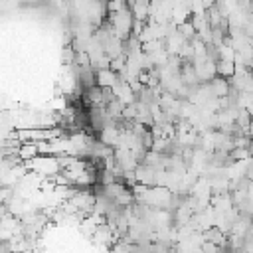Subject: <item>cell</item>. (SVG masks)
<instances>
[{
	"mask_svg": "<svg viewBox=\"0 0 253 253\" xmlns=\"http://www.w3.org/2000/svg\"><path fill=\"white\" fill-rule=\"evenodd\" d=\"M121 75L117 71H113L111 67H105V69H97V85L99 87H115L119 83Z\"/></svg>",
	"mask_w": 253,
	"mask_h": 253,
	"instance_id": "cell-2",
	"label": "cell"
},
{
	"mask_svg": "<svg viewBox=\"0 0 253 253\" xmlns=\"http://www.w3.org/2000/svg\"><path fill=\"white\" fill-rule=\"evenodd\" d=\"M24 164H26V168L30 172H34V174H38L42 178L55 176V174H59L63 170L61 164H59V158L57 156H51V154H38V156L26 160Z\"/></svg>",
	"mask_w": 253,
	"mask_h": 253,
	"instance_id": "cell-1",
	"label": "cell"
},
{
	"mask_svg": "<svg viewBox=\"0 0 253 253\" xmlns=\"http://www.w3.org/2000/svg\"><path fill=\"white\" fill-rule=\"evenodd\" d=\"M38 154H40L38 142H22L20 148H18V156H20L24 162L30 160V158H34V156H38Z\"/></svg>",
	"mask_w": 253,
	"mask_h": 253,
	"instance_id": "cell-3",
	"label": "cell"
}]
</instances>
